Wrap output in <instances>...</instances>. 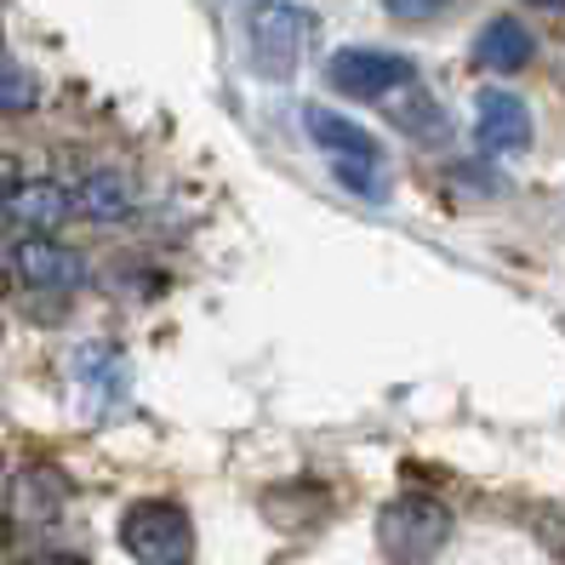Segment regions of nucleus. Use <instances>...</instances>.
I'll return each instance as SVG.
<instances>
[{"instance_id": "obj_1", "label": "nucleus", "mask_w": 565, "mask_h": 565, "mask_svg": "<svg viewBox=\"0 0 565 565\" xmlns=\"http://www.w3.org/2000/svg\"><path fill=\"white\" fill-rule=\"evenodd\" d=\"M451 537V509L428 491H406L377 514V548L394 565H428Z\"/></svg>"}, {"instance_id": "obj_2", "label": "nucleus", "mask_w": 565, "mask_h": 565, "mask_svg": "<svg viewBox=\"0 0 565 565\" xmlns=\"http://www.w3.org/2000/svg\"><path fill=\"white\" fill-rule=\"evenodd\" d=\"M120 548L138 565H189L194 559V520L172 497H143L120 514Z\"/></svg>"}, {"instance_id": "obj_3", "label": "nucleus", "mask_w": 565, "mask_h": 565, "mask_svg": "<svg viewBox=\"0 0 565 565\" xmlns=\"http://www.w3.org/2000/svg\"><path fill=\"white\" fill-rule=\"evenodd\" d=\"M326 81H331V92H343V97L383 104V97L417 86V63L406 52H388V46H338L326 57Z\"/></svg>"}, {"instance_id": "obj_4", "label": "nucleus", "mask_w": 565, "mask_h": 565, "mask_svg": "<svg viewBox=\"0 0 565 565\" xmlns=\"http://www.w3.org/2000/svg\"><path fill=\"white\" fill-rule=\"evenodd\" d=\"M303 41H309V12L291 7V0H269V7H252L246 18V46H252V70L269 75V81H286L303 57Z\"/></svg>"}, {"instance_id": "obj_5", "label": "nucleus", "mask_w": 565, "mask_h": 565, "mask_svg": "<svg viewBox=\"0 0 565 565\" xmlns=\"http://www.w3.org/2000/svg\"><path fill=\"white\" fill-rule=\"evenodd\" d=\"M531 109H525V97L503 92V86H486L475 97V143L486 154H520L531 149Z\"/></svg>"}, {"instance_id": "obj_6", "label": "nucleus", "mask_w": 565, "mask_h": 565, "mask_svg": "<svg viewBox=\"0 0 565 565\" xmlns=\"http://www.w3.org/2000/svg\"><path fill=\"white\" fill-rule=\"evenodd\" d=\"M12 269H18V280H29L35 291H81V286H86V257H81L75 246L52 241V235L18 241Z\"/></svg>"}, {"instance_id": "obj_7", "label": "nucleus", "mask_w": 565, "mask_h": 565, "mask_svg": "<svg viewBox=\"0 0 565 565\" xmlns=\"http://www.w3.org/2000/svg\"><path fill=\"white\" fill-rule=\"evenodd\" d=\"M303 131H309V143L331 160V166H383V143L365 131L360 120L338 115V109H303Z\"/></svg>"}, {"instance_id": "obj_8", "label": "nucleus", "mask_w": 565, "mask_h": 565, "mask_svg": "<svg viewBox=\"0 0 565 565\" xmlns=\"http://www.w3.org/2000/svg\"><path fill=\"white\" fill-rule=\"evenodd\" d=\"M7 217L12 223H23V228H41V235H52L57 223H70V212H75V194H70V183H57V178H18L7 194Z\"/></svg>"}, {"instance_id": "obj_9", "label": "nucleus", "mask_w": 565, "mask_h": 565, "mask_svg": "<svg viewBox=\"0 0 565 565\" xmlns=\"http://www.w3.org/2000/svg\"><path fill=\"white\" fill-rule=\"evenodd\" d=\"M531 52H537V41H531V29L520 18H491L480 35H475V63L491 75H520Z\"/></svg>"}, {"instance_id": "obj_10", "label": "nucleus", "mask_w": 565, "mask_h": 565, "mask_svg": "<svg viewBox=\"0 0 565 565\" xmlns=\"http://www.w3.org/2000/svg\"><path fill=\"white\" fill-rule=\"evenodd\" d=\"M75 212L81 217H97V223H120V217H131V206H138V189H131V178L126 172H86L75 189Z\"/></svg>"}, {"instance_id": "obj_11", "label": "nucleus", "mask_w": 565, "mask_h": 565, "mask_svg": "<svg viewBox=\"0 0 565 565\" xmlns=\"http://www.w3.org/2000/svg\"><path fill=\"white\" fill-rule=\"evenodd\" d=\"M41 104V86H35V75L23 70V63L0 46V115H29Z\"/></svg>"}, {"instance_id": "obj_12", "label": "nucleus", "mask_w": 565, "mask_h": 565, "mask_svg": "<svg viewBox=\"0 0 565 565\" xmlns=\"http://www.w3.org/2000/svg\"><path fill=\"white\" fill-rule=\"evenodd\" d=\"M331 172H338V183L349 189V194H360V201H388V172L383 166H331Z\"/></svg>"}, {"instance_id": "obj_13", "label": "nucleus", "mask_w": 565, "mask_h": 565, "mask_svg": "<svg viewBox=\"0 0 565 565\" xmlns=\"http://www.w3.org/2000/svg\"><path fill=\"white\" fill-rule=\"evenodd\" d=\"M446 7L451 0H383V12L401 18V23H428V18H440Z\"/></svg>"}, {"instance_id": "obj_14", "label": "nucleus", "mask_w": 565, "mask_h": 565, "mask_svg": "<svg viewBox=\"0 0 565 565\" xmlns=\"http://www.w3.org/2000/svg\"><path fill=\"white\" fill-rule=\"evenodd\" d=\"M18 565H86L81 554H29V559H18Z\"/></svg>"}, {"instance_id": "obj_15", "label": "nucleus", "mask_w": 565, "mask_h": 565, "mask_svg": "<svg viewBox=\"0 0 565 565\" xmlns=\"http://www.w3.org/2000/svg\"><path fill=\"white\" fill-rule=\"evenodd\" d=\"M18 178H23V172H18V160H12L7 149H0V194H7V189H12Z\"/></svg>"}, {"instance_id": "obj_16", "label": "nucleus", "mask_w": 565, "mask_h": 565, "mask_svg": "<svg viewBox=\"0 0 565 565\" xmlns=\"http://www.w3.org/2000/svg\"><path fill=\"white\" fill-rule=\"evenodd\" d=\"M7 543H12V514L0 509V554H7Z\"/></svg>"}, {"instance_id": "obj_17", "label": "nucleus", "mask_w": 565, "mask_h": 565, "mask_svg": "<svg viewBox=\"0 0 565 565\" xmlns=\"http://www.w3.org/2000/svg\"><path fill=\"white\" fill-rule=\"evenodd\" d=\"M525 7H543V12H565V0H525Z\"/></svg>"}, {"instance_id": "obj_18", "label": "nucleus", "mask_w": 565, "mask_h": 565, "mask_svg": "<svg viewBox=\"0 0 565 565\" xmlns=\"http://www.w3.org/2000/svg\"><path fill=\"white\" fill-rule=\"evenodd\" d=\"M7 286H12V280H7V263H0V291H7Z\"/></svg>"}, {"instance_id": "obj_19", "label": "nucleus", "mask_w": 565, "mask_h": 565, "mask_svg": "<svg viewBox=\"0 0 565 565\" xmlns=\"http://www.w3.org/2000/svg\"><path fill=\"white\" fill-rule=\"evenodd\" d=\"M0 338H7V320H0Z\"/></svg>"}]
</instances>
